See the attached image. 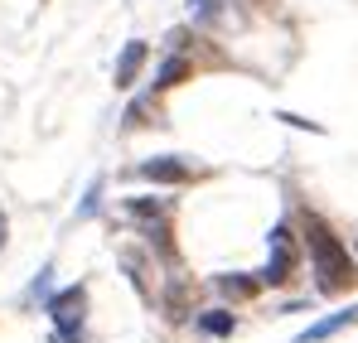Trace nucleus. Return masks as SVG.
Segmentation results:
<instances>
[{
    "label": "nucleus",
    "instance_id": "obj_1",
    "mask_svg": "<svg viewBox=\"0 0 358 343\" xmlns=\"http://www.w3.org/2000/svg\"><path fill=\"white\" fill-rule=\"evenodd\" d=\"M305 242H310V266H315V281H320V290H344L358 281L354 261H349V247L334 237V232L324 228V223H310L305 228Z\"/></svg>",
    "mask_w": 358,
    "mask_h": 343
},
{
    "label": "nucleus",
    "instance_id": "obj_2",
    "mask_svg": "<svg viewBox=\"0 0 358 343\" xmlns=\"http://www.w3.org/2000/svg\"><path fill=\"white\" fill-rule=\"evenodd\" d=\"M83 305H87V290L83 286H68L49 300V319L63 329L68 343H83V334H78V329H83Z\"/></svg>",
    "mask_w": 358,
    "mask_h": 343
},
{
    "label": "nucleus",
    "instance_id": "obj_3",
    "mask_svg": "<svg viewBox=\"0 0 358 343\" xmlns=\"http://www.w3.org/2000/svg\"><path fill=\"white\" fill-rule=\"evenodd\" d=\"M296 242H291V228H276L271 232V261H266V271H262V281L266 286H286L291 276H296Z\"/></svg>",
    "mask_w": 358,
    "mask_h": 343
},
{
    "label": "nucleus",
    "instance_id": "obj_4",
    "mask_svg": "<svg viewBox=\"0 0 358 343\" xmlns=\"http://www.w3.org/2000/svg\"><path fill=\"white\" fill-rule=\"evenodd\" d=\"M141 179H155V184H189L194 170H189L179 155H155V160L141 165Z\"/></svg>",
    "mask_w": 358,
    "mask_h": 343
},
{
    "label": "nucleus",
    "instance_id": "obj_5",
    "mask_svg": "<svg viewBox=\"0 0 358 343\" xmlns=\"http://www.w3.org/2000/svg\"><path fill=\"white\" fill-rule=\"evenodd\" d=\"M145 54H150V49H145L141 39H131V44L121 49V58H117V87H131V82L141 78V68H145Z\"/></svg>",
    "mask_w": 358,
    "mask_h": 343
},
{
    "label": "nucleus",
    "instance_id": "obj_6",
    "mask_svg": "<svg viewBox=\"0 0 358 343\" xmlns=\"http://www.w3.org/2000/svg\"><path fill=\"white\" fill-rule=\"evenodd\" d=\"M344 324H358V309H339V314H329V319L310 324V329H305L296 343H324V339H334V334H339Z\"/></svg>",
    "mask_w": 358,
    "mask_h": 343
},
{
    "label": "nucleus",
    "instance_id": "obj_7",
    "mask_svg": "<svg viewBox=\"0 0 358 343\" xmlns=\"http://www.w3.org/2000/svg\"><path fill=\"white\" fill-rule=\"evenodd\" d=\"M233 324H238V319H233V309H208V314H199V329H203V334H213V339H228V334H233Z\"/></svg>",
    "mask_w": 358,
    "mask_h": 343
},
{
    "label": "nucleus",
    "instance_id": "obj_8",
    "mask_svg": "<svg viewBox=\"0 0 358 343\" xmlns=\"http://www.w3.org/2000/svg\"><path fill=\"white\" fill-rule=\"evenodd\" d=\"M218 290L233 295V300H252L262 290V281H252V276H218Z\"/></svg>",
    "mask_w": 358,
    "mask_h": 343
},
{
    "label": "nucleus",
    "instance_id": "obj_9",
    "mask_svg": "<svg viewBox=\"0 0 358 343\" xmlns=\"http://www.w3.org/2000/svg\"><path fill=\"white\" fill-rule=\"evenodd\" d=\"M184 78H189V63H184V58H165L160 73H155V87H175V82H184Z\"/></svg>",
    "mask_w": 358,
    "mask_h": 343
},
{
    "label": "nucleus",
    "instance_id": "obj_10",
    "mask_svg": "<svg viewBox=\"0 0 358 343\" xmlns=\"http://www.w3.org/2000/svg\"><path fill=\"white\" fill-rule=\"evenodd\" d=\"M126 213H131V218H160V213H165V203H160V198H131V203H126Z\"/></svg>",
    "mask_w": 358,
    "mask_h": 343
},
{
    "label": "nucleus",
    "instance_id": "obj_11",
    "mask_svg": "<svg viewBox=\"0 0 358 343\" xmlns=\"http://www.w3.org/2000/svg\"><path fill=\"white\" fill-rule=\"evenodd\" d=\"M97 203H102V179H97V184L87 189V198H83V208H78V218H92V213H97Z\"/></svg>",
    "mask_w": 358,
    "mask_h": 343
}]
</instances>
